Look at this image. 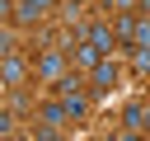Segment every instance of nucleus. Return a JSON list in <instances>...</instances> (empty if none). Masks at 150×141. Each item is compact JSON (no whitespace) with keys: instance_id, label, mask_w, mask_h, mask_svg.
I'll list each match as a JSON object with an SVG mask.
<instances>
[{"instance_id":"1","label":"nucleus","mask_w":150,"mask_h":141,"mask_svg":"<svg viewBox=\"0 0 150 141\" xmlns=\"http://www.w3.org/2000/svg\"><path fill=\"white\" fill-rule=\"evenodd\" d=\"M66 61H70V52L66 47H42L38 56H33V70H38V80H56V75H66Z\"/></svg>"},{"instance_id":"2","label":"nucleus","mask_w":150,"mask_h":141,"mask_svg":"<svg viewBox=\"0 0 150 141\" xmlns=\"http://www.w3.org/2000/svg\"><path fill=\"white\" fill-rule=\"evenodd\" d=\"M66 52H70L75 70H94V66H98L103 56H112V52H103V47H98V42H89V38H75V42H70Z\"/></svg>"},{"instance_id":"3","label":"nucleus","mask_w":150,"mask_h":141,"mask_svg":"<svg viewBox=\"0 0 150 141\" xmlns=\"http://www.w3.org/2000/svg\"><path fill=\"white\" fill-rule=\"evenodd\" d=\"M117 75H122V70H117V56H103V61L89 70V89H94V94H108V89L117 85Z\"/></svg>"},{"instance_id":"4","label":"nucleus","mask_w":150,"mask_h":141,"mask_svg":"<svg viewBox=\"0 0 150 141\" xmlns=\"http://www.w3.org/2000/svg\"><path fill=\"white\" fill-rule=\"evenodd\" d=\"M84 38H89V42H98L103 52H117V47H122V42H117V28H112V24H103V19L84 24Z\"/></svg>"},{"instance_id":"5","label":"nucleus","mask_w":150,"mask_h":141,"mask_svg":"<svg viewBox=\"0 0 150 141\" xmlns=\"http://www.w3.org/2000/svg\"><path fill=\"white\" fill-rule=\"evenodd\" d=\"M136 24H141V9H117L112 28H117V42H122V47H131V42H136Z\"/></svg>"},{"instance_id":"6","label":"nucleus","mask_w":150,"mask_h":141,"mask_svg":"<svg viewBox=\"0 0 150 141\" xmlns=\"http://www.w3.org/2000/svg\"><path fill=\"white\" fill-rule=\"evenodd\" d=\"M23 75H28V66L9 52V56L0 61V85H5V89H19V85H23Z\"/></svg>"},{"instance_id":"7","label":"nucleus","mask_w":150,"mask_h":141,"mask_svg":"<svg viewBox=\"0 0 150 141\" xmlns=\"http://www.w3.org/2000/svg\"><path fill=\"white\" fill-rule=\"evenodd\" d=\"M42 14H47V9H42V5H33V0H19V9H14V19H19V24H38Z\"/></svg>"},{"instance_id":"8","label":"nucleus","mask_w":150,"mask_h":141,"mask_svg":"<svg viewBox=\"0 0 150 141\" xmlns=\"http://www.w3.org/2000/svg\"><path fill=\"white\" fill-rule=\"evenodd\" d=\"M66 108H70V122H80V118L89 113V99H84V94L75 89V94H66Z\"/></svg>"},{"instance_id":"9","label":"nucleus","mask_w":150,"mask_h":141,"mask_svg":"<svg viewBox=\"0 0 150 141\" xmlns=\"http://www.w3.org/2000/svg\"><path fill=\"white\" fill-rule=\"evenodd\" d=\"M131 52V70L136 75H150V47H127Z\"/></svg>"},{"instance_id":"10","label":"nucleus","mask_w":150,"mask_h":141,"mask_svg":"<svg viewBox=\"0 0 150 141\" xmlns=\"http://www.w3.org/2000/svg\"><path fill=\"white\" fill-rule=\"evenodd\" d=\"M108 9H141V0H103Z\"/></svg>"},{"instance_id":"11","label":"nucleus","mask_w":150,"mask_h":141,"mask_svg":"<svg viewBox=\"0 0 150 141\" xmlns=\"http://www.w3.org/2000/svg\"><path fill=\"white\" fill-rule=\"evenodd\" d=\"M33 5H42V9H52V5H56V0H33Z\"/></svg>"},{"instance_id":"12","label":"nucleus","mask_w":150,"mask_h":141,"mask_svg":"<svg viewBox=\"0 0 150 141\" xmlns=\"http://www.w3.org/2000/svg\"><path fill=\"white\" fill-rule=\"evenodd\" d=\"M145 132H150V103H145Z\"/></svg>"},{"instance_id":"13","label":"nucleus","mask_w":150,"mask_h":141,"mask_svg":"<svg viewBox=\"0 0 150 141\" xmlns=\"http://www.w3.org/2000/svg\"><path fill=\"white\" fill-rule=\"evenodd\" d=\"M145 85H150V75H145Z\"/></svg>"}]
</instances>
